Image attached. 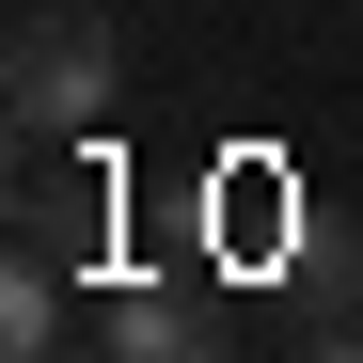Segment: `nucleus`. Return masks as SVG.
<instances>
[{
  "instance_id": "1",
  "label": "nucleus",
  "mask_w": 363,
  "mask_h": 363,
  "mask_svg": "<svg viewBox=\"0 0 363 363\" xmlns=\"http://www.w3.org/2000/svg\"><path fill=\"white\" fill-rule=\"evenodd\" d=\"M111 16H79V0H32L16 48H0V95H16V143H79L95 111H111Z\"/></svg>"
},
{
  "instance_id": "2",
  "label": "nucleus",
  "mask_w": 363,
  "mask_h": 363,
  "mask_svg": "<svg viewBox=\"0 0 363 363\" xmlns=\"http://www.w3.org/2000/svg\"><path fill=\"white\" fill-rule=\"evenodd\" d=\"M64 253H16V269H0V363H64Z\"/></svg>"
},
{
  "instance_id": "3",
  "label": "nucleus",
  "mask_w": 363,
  "mask_h": 363,
  "mask_svg": "<svg viewBox=\"0 0 363 363\" xmlns=\"http://www.w3.org/2000/svg\"><path fill=\"white\" fill-rule=\"evenodd\" d=\"M16 253H64V269H95V190H79L48 143H32V190H16Z\"/></svg>"
},
{
  "instance_id": "4",
  "label": "nucleus",
  "mask_w": 363,
  "mask_h": 363,
  "mask_svg": "<svg viewBox=\"0 0 363 363\" xmlns=\"http://www.w3.org/2000/svg\"><path fill=\"white\" fill-rule=\"evenodd\" d=\"M300 363H363V347H300Z\"/></svg>"
},
{
  "instance_id": "5",
  "label": "nucleus",
  "mask_w": 363,
  "mask_h": 363,
  "mask_svg": "<svg viewBox=\"0 0 363 363\" xmlns=\"http://www.w3.org/2000/svg\"><path fill=\"white\" fill-rule=\"evenodd\" d=\"M64 363H79V347H64Z\"/></svg>"
}]
</instances>
